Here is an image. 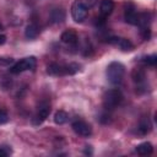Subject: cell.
Masks as SVG:
<instances>
[{"label": "cell", "mask_w": 157, "mask_h": 157, "mask_svg": "<svg viewBox=\"0 0 157 157\" xmlns=\"http://www.w3.org/2000/svg\"><path fill=\"white\" fill-rule=\"evenodd\" d=\"M80 70V65L76 63L70 64H56L52 63L47 67V72L52 76H65V75H74Z\"/></svg>", "instance_id": "1"}, {"label": "cell", "mask_w": 157, "mask_h": 157, "mask_svg": "<svg viewBox=\"0 0 157 157\" xmlns=\"http://www.w3.org/2000/svg\"><path fill=\"white\" fill-rule=\"evenodd\" d=\"M105 74H107V78H108L109 83L117 86V85H120L123 82V78L125 75V67L119 61H112L107 66Z\"/></svg>", "instance_id": "2"}, {"label": "cell", "mask_w": 157, "mask_h": 157, "mask_svg": "<svg viewBox=\"0 0 157 157\" xmlns=\"http://www.w3.org/2000/svg\"><path fill=\"white\" fill-rule=\"evenodd\" d=\"M123 101V93L118 88H113L109 90L104 93L103 96V107L107 110H113L114 108H117Z\"/></svg>", "instance_id": "3"}, {"label": "cell", "mask_w": 157, "mask_h": 157, "mask_svg": "<svg viewBox=\"0 0 157 157\" xmlns=\"http://www.w3.org/2000/svg\"><path fill=\"white\" fill-rule=\"evenodd\" d=\"M34 67H36V58L28 56V58H25V59L17 61L15 65H12L10 71L12 74L17 75V74H21V72L27 71V70H33Z\"/></svg>", "instance_id": "4"}, {"label": "cell", "mask_w": 157, "mask_h": 157, "mask_svg": "<svg viewBox=\"0 0 157 157\" xmlns=\"http://www.w3.org/2000/svg\"><path fill=\"white\" fill-rule=\"evenodd\" d=\"M87 13H88V10L80 2V0H76L72 6H71V16H72V20L77 23L82 22L86 17H87Z\"/></svg>", "instance_id": "5"}, {"label": "cell", "mask_w": 157, "mask_h": 157, "mask_svg": "<svg viewBox=\"0 0 157 157\" xmlns=\"http://www.w3.org/2000/svg\"><path fill=\"white\" fill-rule=\"evenodd\" d=\"M49 113H50V104L47 103V102L40 103L39 107H38L37 113H36L34 117L32 118V123H33L34 125H40V124L49 117Z\"/></svg>", "instance_id": "6"}, {"label": "cell", "mask_w": 157, "mask_h": 157, "mask_svg": "<svg viewBox=\"0 0 157 157\" xmlns=\"http://www.w3.org/2000/svg\"><path fill=\"white\" fill-rule=\"evenodd\" d=\"M107 42H108L109 44H112V45L119 48V49L123 50V52H130V50L134 49L132 43H131L129 39H126V38H121V37H110V38L107 39Z\"/></svg>", "instance_id": "7"}, {"label": "cell", "mask_w": 157, "mask_h": 157, "mask_svg": "<svg viewBox=\"0 0 157 157\" xmlns=\"http://www.w3.org/2000/svg\"><path fill=\"white\" fill-rule=\"evenodd\" d=\"M72 130L77 134V135H80V136H83V137H88V136H91V134H92V128H91V125L88 124V123H86V121H83V120H75L74 123H72Z\"/></svg>", "instance_id": "8"}, {"label": "cell", "mask_w": 157, "mask_h": 157, "mask_svg": "<svg viewBox=\"0 0 157 157\" xmlns=\"http://www.w3.org/2000/svg\"><path fill=\"white\" fill-rule=\"evenodd\" d=\"M124 18L125 22L130 25H137V18H139V12L134 7V5H128L124 12Z\"/></svg>", "instance_id": "9"}, {"label": "cell", "mask_w": 157, "mask_h": 157, "mask_svg": "<svg viewBox=\"0 0 157 157\" xmlns=\"http://www.w3.org/2000/svg\"><path fill=\"white\" fill-rule=\"evenodd\" d=\"M60 39L64 43L69 44V45H75L77 43V40H78V37H77V33L74 29H66V31H64L61 33Z\"/></svg>", "instance_id": "10"}, {"label": "cell", "mask_w": 157, "mask_h": 157, "mask_svg": "<svg viewBox=\"0 0 157 157\" xmlns=\"http://www.w3.org/2000/svg\"><path fill=\"white\" fill-rule=\"evenodd\" d=\"M131 77H132V81L135 82V85L141 88V86H145V82H146V74L142 69H134L132 70V74H131Z\"/></svg>", "instance_id": "11"}, {"label": "cell", "mask_w": 157, "mask_h": 157, "mask_svg": "<svg viewBox=\"0 0 157 157\" xmlns=\"http://www.w3.org/2000/svg\"><path fill=\"white\" fill-rule=\"evenodd\" d=\"M114 10V2L113 0H101V5H99V12L101 16L103 18L108 17Z\"/></svg>", "instance_id": "12"}, {"label": "cell", "mask_w": 157, "mask_h": 157, "mask_svg": "<svg viewBox=\"0 0 157 157\" xmlns=\"http://www.w3.org/2000/svg\"><path fill=\"white\" fill-rule=\"evenodd\" d=\"M153 151V146L151 142H142L140 145H137L135 147V152L140 156H147V155H151Z\"/></svg>", "instance_id": "13"}, {"label": "cell", "mask_w": 157, "mask_h": 157, "mask_svg": "<svg viewBox=\"0 0 157 157\" xmlns=\"http://www.w3.org/2000/svg\"><path fill=\"white\" fill-rule=\"evenodd\" d=\"M38 34H39V28H38V26L34 25V23L28 25V26L26 27V29H25V36H26V38H28V39H34V38H37Z\"/></svg>", "instance_id": "14"}, {"label": "cell", "mask_w": 157, "mask_h": 157, "mask_svg": "<svg viewBox=\"0 0 157 157\" xmlns=\"http://www.w3.org/2000/svg\"><path fill=\"white\" fill-rule=\"evenodd\" d=\"M50 20H52V22H55V23L63 22L65 20V12H64V10H61V9H54L50 12Z\"/></svg>", "instance_id": "15"}, {"label": "cell", "mask_w": 157, "mask_h": 157, "mask_svg": "<svg viewBox=\"0 0 157 157\" xmlns=\"http://www.w3.org/2000/svg\"><path fill=\"white\" fill-rule=\"evenodd\" d=\"M67 120H69V114H67L66 112H64V110H58V112L54 114V121H55V124H58V125H63V124H65Z\"/></svg>", "instance_id": "16"}, {"label": "cell", "mask_w": 157, "mask_h": 157, "mask_svg": "<svg viewBox=\"0 0 157 157\" xmlns=\"http://www.w3.org/2000/svg\"><path fill=\"white\" fill-rule=\"evenodd\" d=\"M139 131L141 135H146L150 130H151V123L148 120V118H142L139 123V126H137Z\"/></svg>", "instance_id": "17"}, {"label": "cell", "mask_w": 157, "mask_h": 157, "mask_svg": "<svg viewBox=\"0 0 157 157\" xmlns=\"http://www.w3.org/2000/svg\"><path fill=\"white\" fill-rule=\"evenodd\" d=\"M141 61L148 66H156L157 64V56L153 54V55H147V56H144L141 59Z\"/></svg>", "instance_id": "18"}, {"label": "cell", "mask_w": 157, "mask_h": 157, "mask_svg": "<svg viewBox=\"0 0 157 157\" xmlns=\"http://www.w3.org/2000/svg\"><path fill=\"white\" fill-rule=\"evenodd\" d=\"M80 2L88 10V9H92L97 4V0H80Z\"/></svg>", "instance_id": "19"}, {"label": "cell", "mask_w": 157, "mask_h": 157, "mask_svg": "<svg viewBox=\"0 0 157 157\" xmlns=\"http://www.w3.org/2000/svg\"><path fill=\"white\" fill-rule=\"evenodd\" d=\"M11 153V148L9 146H0V157H6Z\"/></svg>", "instance_id": "20"}, {"label": "cell", "mask_w": 157, "mask_h": 157, "mask_svg": "<svg viewBox=\"0 0 157 157\" xmlns=\"http://www.w3.org/2000/svg\"><path fill=\"white\" fill-rule=\"evenodd\" d=\"M9 120V115L6 114V112H4L2 109H0V125L5 124Z\"/></svg>", "instance_id": "21"}, {"label": "cell", "mask_w": 157, "mask_h": 157, "mask_svg": "<svg viewBox=\"0 0 157 157\" xmlns=\"http://www.w3.org/2000/svg\"><path fill=\"white\" fill-rule=\"evenodd\" d=\"M6 42V37L4 34H0V45H2Z\"/></svg>", "instance_id": "22"}, {"label": "cell", "mask_w": 157, "mask_h": 157, "mask_svg": "<svg viewBox=\"0 0 157 157\" xmlns=\"http://www.w3.org/2000/svg\"><path fill=\"white\" fill-rule=\"evenodd\" d=\"M1 28H2V26H1V23H0V29H1Z\"/></svg>", "instance_id": "23"}]
</instances>
